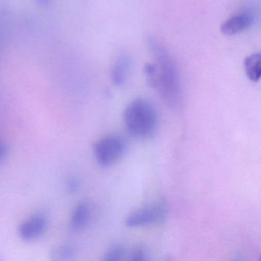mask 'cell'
I'll return each mask as SVG.
<instances>
[{
	"label": "cell",
	"mask_w": 261,
	"mask_h": 261,
	"mask_svg": "<svg viewBox=\"0 0 261 261\" xmlns=\"http://www.w3.org/2000/svg\"><path fill=\"white\" fill-rule=\"evenodd\" d=\"M125 254V249L120 244H114L108 249L103 259L107 261H117L123 259Z\"/></svg>",
	"instance_id": "8fae6325"
},
{
	"label": "cell",
	"mask_w": 261,
	"mask_h": 261,
	"mask_svg": "<svg viewBox=\"0 0 261 261\" xmlns=\"http://www.w3.org/2000/svg\"><path fill=\"white\" fill-rule=\"evenodd\" d=\"M37 2L41 5H46L51 2V0H37Z\"/></svg>",
	"instance_id": "5bb4252c"
},
{
	"label": "cell",
	"mask_w": 261,
	"mask_h": 261,
	"mask_svg": "<svg viewBox=\"0 0 261 261\" xmlns=\"http://www.w3.org/2000/svg\"><path fill=\"white\" fill-rule=\"evenodd\" d=\"M126 151V143L119 136H107L94 146L96 160L103 167H111L120 161Z\"/></svg>",
	"instance_id": "3957f363"
},
{
	"label": "cell",
	"mask_w": 261,
	"mask_h": 261,
	"mask_svg": "<svg viewBox=\"0 0 261 261\" xmlns=\"http://www.w3.org/2000/svg\"><path fill=\"white\" fill-rule=\"evenodd\" d=\"M46 217L37 214L24 221L19 227V235L25 241H33L42 236L47 227Z\"/></svg>",
	"instance_id": "8992f818"
},
{
	"label": "cell",
	"mask_w": 261,
	"mask_h": 261,
	"mask_svg": "<svg viewBox=\"0 0 261 261\" xmlns=\"http://www.w3.org/2000/svg\"><path fill=\"white\" fill-rule=\"evenodd\" d=\"M255 15L256 13L252 9L233 15L223 22L221 27V33L224 36H233L245 31L254 22Z\"/></svg>",
	"instance_id": "5b68a950"
},
{
	"label": "cell",
	"mask_w": 261,
	"mask_h": 261,
	"mask_svg": "<svg viewBox=\"0 0 261 261\" xmlns=\"http://www.w3.org/2000/svg\"><path fill=\"white\" fill-rule=\"evenodd\" d=\"M166 207L163 204H155L134 211L126 218L125 224L131 228L147 227L160 224L166 219Z\"/></svg>",
	"instance_id": "277c9868"
},
{
	"label": "cell",
	"mask_w": 261,
	"mask_h": 261,
	"mask_svg": "<svg viewBox=\"0 0 261 261\" xmlns=\"http://www.w3.org/2000/svg\"><path fill=\"white\" fill-rule=\"evenodd\" d=\"M7 149L5 143L0 140V163H2L5 160L7 156Z\"/></svg>",
	"instance_id": "4fadbf2b"
},
{
	"label": "cell",
	"mask_w": 261,
	"mask_h": 261,
	"mask_svg": "<svg viewBox=\"0 0 261 261\" xmlns=\"http://www.w3.org/2000/svg\"><path fill=\"white\" fill-rule=\"evenodd\" d=\"M130 258L131 260L134 261H143L148 259L147 251L146 248L143 245H137L131 251Z\"/></svg>",
	"instance_id": "7c38bea8"
},
{
	"label": "cell",
	"mask_w": 261,
	"mask_h": 261,
	"mask_svg": "<svg viewBox=\"0 0 261 261\" xmlns=\"http://www.w3.org/2000/svg\"><path fill=\"white\" fill-rule=\"evenodd\" d=\"M131 68V60L127 55H120L113 65L111 70V81L116 86H123L129 76Z\"/></svg>",
	"instance_id": "52a82bcc"
},
{
	"label": "cell",
	"mask_w": 261,
	"mask_h": 261,
	"mask_svg": "<svg viewBox=\"0 0 261 261\" xmlns=\"http://www.w3.org/2000/svg\"><path fill=\"white\" fill-rule=\"evenodd\" d=\"M147 45L155 62V74L149 85L157 91L166 106L178 109L182 105L183 93L176 62L159 39L150 36Z\"/></svg>",
	"instance_id": "6da1fadb"
},
{
	"label": "cell",
	"mask_w": 261,
	"mask_h": 261,
	"mask_svg": "<svg viewBox=\"0 0 261 261\" xmlns=\"http://www.w3.org/2000/svg\"><path fill=\"white\" fill-rule=\"evenodd\" d=\"M123 120L126 130L136 138H149L158 127L156 111L146 99L137 98L131 101L125 108Z\"/></svg>",
	"instance_id": "7a4b0ae2"
},
{
	"label": "cell",
	"mask_w": 261,
	"mask_h": 261,
	"mask_svg": "<svg viewBox=\"0 0 261 261\" xmlns=\"http://www.w3.org/2000/svg\"><path fill=\"white\" fill-rule=\"evenodd\" d=\"M74 248L71 245H59L55 247L51 252V259L53 260H70L74 256Z\"/></svg>",
	"instance_id": "30bf717a"
},
{
	"label": "cell",
	"mask_w": 261,
	"mask_h": 261,
	"mask_svg": "<svg viewBox=\"0 0 261 261\" xmlns=\"http://www.w3.org/2000/svg\"><path fill=\"white\" fill-rule=\"evenodd\" d=\"M91 216V206L88 203L82 202L76 206L71 217V229L73 230H83L88 223Z\"/></svg>",
	"instance_id": "ba28073f"
},
{
	"label": "cell",
	"mask_w": 261,
	"mask_h": 261,
	"mask_svg": "<svg viewBox=\"0 0 261 261\" xmlns=\"http://www.w3.org/2000/svg\"><path fill=\"white\" fill-rule=\"evenodd\" d=\"M246 75L251 82H259L261 76V55L253 53L244 60Z\"/></svg>",
	"instance_id": "9c48e42d"
}]
</instances>
